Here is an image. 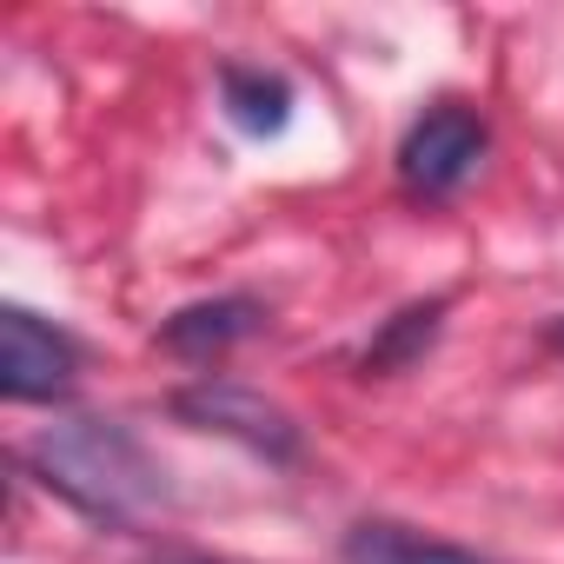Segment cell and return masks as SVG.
Wrapping results in <instances>:
<instances>
[{"mask_svg":"<svg viewBox=\"0 0 564 564\" xmlns=\"http://www.w3.org/2000/svg\"><path fill=\"white\" fill-rule=\"evenodd\" d=\"M34 465H41L47 491H61L67 505H80L87 518H107V524H133L140 511H153L166 498L160 465L113 419H67V425H54L34 445Z\"/></svg>","mask_w":564,"mask_h":564,"instance_id":"1","label":"cell"},{"mask_svg":"<svg viewBox=\"0 0 564 564\" xmlns=\"http://www.w3.org/2000/svg\"><path fill=\"white\" fill-rule=\"evenodd\" d=\"M485 160V120L471 107H425L412 133L399 140V180L419 199H452Z\"/></svg>","mask_w":564,"mask_h":564,"instance_id":"2","label":"cell"},{"mask_svg":"<svg viewBox=\"0 0 564 564\" xmlns=\"http://www.w3.org/2000/svg\"><path fill=\"white\" fill-rule=\"evenodd\" d=\"M74 372H80L74 333L47 326V319L28 313V306H8V313H0V392H8L14 405L67 399V392H74Z\"/></svg>","mask_w":564,"mask_h":564,"instance_id":"3","label":"cell"},{"mask_svg":"<svg viewBox=\"0 0 564 564\" xmlns=\"http://www.w3.org/2000/svg\"><path fill=\"white\" fill-rule=\"evenodd\" d=\"M173 412H180L186 425H199V432H226V438L252 445V452L272 458V465L300 458V432H293V419L279 412V405H265L259 392L232 386V379H206V386L173 392Z\"/></svg>","mask_w":564,"mask_h":564,"instance_id":"4","label":"cell"},{"mask_svg":"<svg viewBox=\"0 0 564 564\" xmlns=\"http://www.w3.org/2000/svg\"><path fill=\"white\" fill-rule=\"evenodd\" d=\"M265 326V306L252 293H226V300H199V306H180L166 326H160V346L173 359H219L226 346L252 339Z\"/></svg>","mask_w":564,"mask_h":564,"instance_id":"5","label":"cell"},{"mask_svg":"<svg viewBox=\"0 0 564 564\" xmlns=\"http://www.w3.org/2000/svg\"><path fill=\"white\" fill-rule=\"evenodd\" d=\"M219 107H226V120L239 127V133H286V120H293V87L279 80V74H265V67H246V61H226L219 67Z\"/></svg>","mask_w":564,"mask_h":564,"instance_id":"6","label":"cell"},{"mask_svg":"<svg viewBox=\"0 0 564 564\" xmlns=\"http://www.w3.org/2000/svg\"><path fill=\"white\" fill-rule=\"evenodd\" d=\"M346 564H491L465 544H445V538H425L412 524H386V518H366L346 531Z\"/></svg>","mask_w":564,"mask_h":564,"instance_id":"7","label":"cell"},{"mask_svg":"<svg viewBox=\"0 0 564 564\" xmlns=\"http://www.w3.org/2000/svg\"><path fill=\"white\" fill-rule=\"evenodd\" d=\"M438 319H445V300H419L405 313H392L379 326V339L366 346V372H405L432 339H438Z\"/></svg>","mask_w":564,"mask_h":564,"instance_id":"8","label":"cell"},{"mask_svg":"<svg viewBox=\"0 0 564 564\" xmlns=\"http://www.w3.org/2000/svg\"><path fill=\"white\" fill-rule=\"evenodd\" d=\"M160 564H199V557H160Z\"/></svg>","mask_w":564,"mask_h":564,"instance_id":"9","label":"cell"}]
</instances>
